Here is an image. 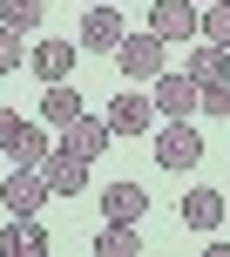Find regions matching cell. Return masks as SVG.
I'll return each mask as SVG.
<instances>
[{
    "mask_svg": "<svg viewBox=\"0 0 230 257\" xmlns=\"http://www.w3.org/2000/svg\"><path fill=\"white\" fill-rule=\"evenodd\" d=\"M196 108H203V88H196L190 75H156V115H169V122H190Z\"/></svg>",
    "mask_w": 230,
    "mask_h": 257,
    "instance_id": "cell-4",
    "label": "cell"
},
{
    "mask_svg": "<svg viewBox=\"0 0 230 257\" xmlns=\"http://www.w3.org/2000/svg\"><path fill=\"white\" fill-rule=\"evenodd\" d=\"M75 41H81V48H95V54H115V48L129 41V27H122V14L102 0V7H88V21H81V34H75Z\"/></svg>",
    "mask_w": 230,
    "mask_h": 257,
    "instance_id": "cell-8",
    "label": "cell"
},
{
    "mask_svg": "<svg viewBox=\"0 0 230 257\" xmlns=\"http://www.w3.org/2000/svg\"><path fill=\"white\" fill-rule=\"evenodd\" d=\"M0 217H7V203H0Z\"/></svg>",
    "mask_w": 230,
    "mask_h": 257,
    "instance_id": "cell-24",
    "label": "cell"
},
{
    "mask_svg": "<svg viewBox=\"0 0 230 257\" xmlns=\"http://www.w3.org/2000/svg\"><path fill=\"white\" fill-rule=\"evenodd\" d=\"M149 34L196 41V34H203V7H196V0H149Z\"/></svg>",
    "mask_w": 230,
    "mask_h": 257,
    "instance_id": "cell-1",
    "label": "cell"
},
{
    "mask_svg": "<svg viewBox=\"0 0 230 257\" xmlns=\"http://www.w3.org/2000/svg\"><path fill=\"white\" fill-rule=\"evenodd\" d=\"M7 156H14L21 169H41V163H48V128H41V122H21L14 142H7Z\"/></svg>",
    "mask_w": 230,
    "mask_h": 257,
    "instance_id": "cell-16",
    "label": "cell"
},
{
    "mask_svg": "<svg viewBox=\"0 0 230 257\" xmlns=\"http://www.w3.org/2000/svg\"><path fill=\"white\" fill-rule=\"evenodd\" d=\"M203 41L230 48V0H210V7H203Z\"/></svg>",
    "mask_w": 230,
    "mask_h": 257,
    "instance_id": "cell-19",
    "label": "cell"
},
{
    "mask_svg": "<svg viewBox=\"0 0 230 257\" xmlns=\"http://www.w3.org/2000/svg\"><path fill=\"white\" fill-rule=\"evenodd\" d=\"M183 223H190V230H217V223H223V190L196 183V190L183 196Z\"/></svg>",
    "mask_w": 230,
    "mask_h": 257,
    "instance_id": "cell-13",
    "label": "cell"
},
{
    "mask_svg": "<svg viewBox=\"0 0 230 257\" xmlns=\"http://www.w3.org/2000/svg\"><path fill=\"white\" fill-rule=\"evenodd\" d=\"M95 257H142V237H136V223H108V230L95 237Z\"/></svg>",
    "mask_w": 230,
    "mask_h": 257,
    "instance_id": "cell-17",
    "label": "cell"
},
{
    "mask_svg": "<svg viewBox=\"0 0 230 257\" xmlns=\"http://www.w3.org/2000/svg\"><path fill=\"white\" fill-rule=\"evenodd\" d=\"M183 75H190L196 88H210V81H230V48H217V41L190 48V54H183Z\"/></svg>",
    "mask_w": 230,
    "mask_h": 257,
    "instance_id": "cell-11",
    "label": "cell"
},
{
    "mask_svg": "<svg viewBox=\"0 0 230 257\" xmlns=\"http://www.w3.org/2000/svg\"><path fill=\"white\" fill-rule=\"evenodd\" d=\"M14 128H21V115H14V108H0V149L14 142Z\"/></svg>",
    "mask_w": 230,
    "mask_h": 257,
    "instance_id": "cell-22",
    "label": "cell"
},
{
    "mask_svg": "<svg viewBox=\"0 0 230 257\" xmlns=\"http://www.w3.org/2000/svg\"><path fill=\"white\" fill-rule=\"evenodd\" d=\"M163 34H129L122 48H115V68H122V81H156L163 75Z\"/></svg>",
    "mask_w": 230,
    "mask_h": 257,
    "instance_id": "cell-2",
    "label": "cell"
},
{
    "mask_svg": "<svg viewBox=\"0 0 230 257\" xmlns=\"http://www.w3.org/2000/svg\"><path fill=\"white\" fill-rule=\"evenodd\" d=\"M203 115H230V81H210L203 88Z\"/></svg>",
    "mask_w": 230,
    "mask_h": 257,
    "instance_id": "cell-21",
    "label": "cell"
},
{
    "mask_svg": "<svg viewBox=\"0 0 230 257\" xmlns=\"http://www.w3.org/2000/svg\"><path fill=\"white\" fill-rule=\"evenodd\" d=\"M108 136H115L108 115H75V122L61 128V149H75V156H88V163H95V156L108 149Z\"/></svg>",
    "mask_w": 230,
    "mask_h": 257,
    "instance_id": "cell-10",
    "label": "cell"
},
{
    "mask_svg": "<svg viewBox=\"0 0 230 257\" xmlns=\"http://www.w3.org/2000/svg\"><path fill=\"white\" fill-rule=\"evenodd\" d=\"M88 7H102V0H88Z\"/></svg>",
    "mask_w": 230,
    "mask_h": 257,
    "instance_id": "cell-23",
    "label": "cell"
},
{
    "mask_svg": "<svg viewBox=\"0 0 230 257\" xmlns=\"http://www.w3.org/2000/svg\"><path fill=\"white\" fill-rule=\"evenodd\" d=\"M203 7H210V0H203Z\"/></svg>",
    "mask_w": 230,
    "mask_h": 257,
    "instance_id": "cell-25",
    "label": "cell"
},
{
    "mask_svg": "<svg viewBox=\"0 0 230 257\" xmlns=\"http://www.w3.org/2000/svg\"><path fill=\"white\" fill-rule=\"evenodd\" d=\"M41 176H48L54 196H81V190H88V156H75V149H48Z\"/></svg>",
    "mask_w": 230,
    "mask_h": 257,
    "instance_id": "cell-6",
    "label": "cell"
},
{
    "mask_svg": "<svg viewBox=\"0 0 230 257\" xmlns=\"http://www.w3.org/2000/svg\"><path fill=\"white\" fill-rule=\"evenodd\" d=\"M75 115H88V108H81V95L68 88V81H48V95H41V122H48V128H68Z\"/></svg>",
    "mask_w": 230,
    "mask_h": 257,
    "instance_id": "cell-14",
    "label": "cell"
},
{
    "mask_svg": "<svg viewBox=\"0 0 230 257\" xmlns=\"http://www.w3.org/2000/svg\"><path fill=\"white\" fill-rule=\"evenodd\" d=\"M156 163L176 169V176H183V169H196V163H203V136H196L190 122H169L163 136H156Z\"/></svg>",
    "mask_w": 230,
    "mask_h": 257,
    "instance_id": "cell-5",
    "label": "cell"
},
{
    "mask_svg": "<svg viewBox=\"0 0 230 257\" xmlns=\"http://www.w3.org/2000/svg\"><path fill=\"white\" fill-rule=\"evenodd\" d=\"M149 122H156V95H136V81H129V88L108 102V128L115 136H142Z\"/></svg>",
    "mask_w": 230,
    "mask_h": 257,
    "instance_id": "cell-7",
    "label": "cell"
},
{
    "mask_svg": "<svg viewBox=\"0 0 230 257\" xmlns=\"http://www.w3.org/2000/svg\"><path fill=\"white\" fill-rule=\"evenodd\" d=\"M102 210H108V223H136L142 210H149V196H142V183H108Z\"/></svg>",
    "mask_w": 230,
    "mask_h": 257,
    "instance_id": "cell-15",
    "label": "cell"
},
{
    "mask_svg": "<svg viewBox=\"0 0 230 257\" xmlns=\"http://www.w3.org/2000/svg\"><path fill=\"white\" fill-rule=\"evenodd\" d=\"M48 176H41V169H21L14 163V176L0 183V203H7V217H41V203H48Z\"/></svg>",
    "mask_w": 230,
    "mask_h": 257,
    "instance_id": "cell-3",
    "label": "cell"
},
{
    "mask_svg": "<svg viewBox=\"0 0 230 257\" xmlns=\"http://www.w3.org/2000/svg\"><path fill=\"white\" fill-rule=\"evenodd\" d=\"M0 27H14V34L41 27V0H0Z\"/></svg>",
    "mask_w": 230,
    "mask_h": 257,
    "instance_id": "cell-18",
    "label": "cell"
},
{
    "mask_svg": "<svg viewBox=\"0 0 230 257\" xmlns=\"http://www.w3.org/2000/svg\"><path fill=\"white\" fill-rule=\"evenodd\" d=\"M75 48H81V41H41V48H27V68H34L41 81H68Z\"/></svg>",
    "mask_w": 230,
    "mask_h": 257,
    "instance_id": "cell-12",
    "label": "cell"
},
{
    "mask_svg": "<svg viewBox=\"0 0 230 257\" xmlns=\"http://www.w3.org/2000/svg\"><path fill=\"white\" fill-rule=\"evenodd\" d=\"M27 61V48H21V34L14 27H0V75H14V68Z\"/></svg>",
    "mask_w": 230,
    "mask_h": 257,
    "instance_id": "cell-20",
    "label": "cell"
},
{
    "mask_svg": "<svg viewBox=\"0 0 230 257\" xmlns=\"http://www.w3.org/2000/svg\"><path fill=\"white\" fill-rule=\"evenodd\" d=\"M0 250H7V257H48L41 217H7V223H0Z\"/></svg>",
    "mask_w": 230,
    "mask_h": 257,
    "instance_id": "cell-9",
    "label": "cell"
}]
</instances>
